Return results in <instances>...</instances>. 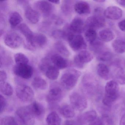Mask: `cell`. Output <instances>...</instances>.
Returning a JSON list of instances; mask_svg holds the SVG:
<instances>
[{
    "mask_svg": "<svg viewBox=\"0 0 125 125\" xmlns=\"http://www.w3.org/2000/svg\"><path fill=\"white\" fill-rule=\"evenodd\" d=\"M81 87L83 93L88 97H93L99 92L98 82L93 75L89 74L83 76Z\"/></svg>",
    "mask_w": 125,
    "mask_h": 125,
    "instance_id": "6da1fadb",
    "label": "cell"
},
{
    "mask_svg": "<svg viewBox=\"0 0 125 125\" xmlns=\"http://www.w3.org/2000/svg\"><path fill=\"white\" fill-rule=\"evenodd\" d=\"M81 75V72L76 69H68L61 76V85L64 89L71 90L76 86Z\"/></svg>",
    "mask_w": 125,
    "mask_h": 125,
    "instance_id": "7a4b0ae2",
    "label": "cell"
},
{
    "mask_svg": "<svg viewBox=\"0 0 125 125\" xmlns=\"http://www.w3.org/2000/svg\"><path fill=\"white\" fill-rule=\"evenodd\" d=\"M118 84L115 80L107 82L105 87V95L102 100L104 106L109 107L119 96Z\"/></svg>",
    "mask_w": 125,
    "mask_h": 125,
    "instance_id": "3957f363",
    "label": "cell"
},
{
    "mask_svg": "<svg viewBox=\"0 0 125 125\" xmlns=\"http://www.w3.org/2000/svg\"><path fill=\"white\" fill-rule=\"evenodd\" d=\"M16 120L20 125H33L35 117L29 105L21 107L16 112Z\"/></svg>",
    "mask_w": 125,
    "mask_h": 125,
    "instance_id": "277c9868",
    "label": "cell"
},
{
    "mask_svg": "<svg viewBox=\"0 0 125 125\" xmlns=\"http://www.w3.org/2000/svg\"><path fill=\"white\" fill-rule=\"evenodd\" d=\"M67 40L69 46L74 51L77 52L83 50L87 48V44L84 39L80 34H74L69 31Z\"/></svg>",
    "mask_w": 125,
    "mask_h": 125,
    "instance_id": "5b68a950",
    "label": "cell"
},
{
    "mask_svg": "<svg viewBox=\"0 0 125 125\" xmlns=\"http://www.w3.org/2000/svg\"><path fill=\"white\" fill-rule=\"evenodd\" d=\"M16 92L17 96L19 99L24 102L31 101L35 96L33 90L27 85H19L16 87Z\"/></svg>",
    "mask_w": 125,
    "mask_h": 125,
    "instance_id": "8992f818",
    "label": "cell"
},
{
    "mask_svg": "<svg viewBox=\"0 0 125 125\" xmlns=\"http://www.w3.org/2000/svg\"><path fill=\"white\" fill-rule=\"evenodd\" d=\"M70 103L74 109L83 111L87 106V102L84 96L78 92H73L69 96Z\"/></svg>",
    "mask_w": 125,
    "mask_h": 125,
    "instance_id": "52a82bcc",
    "label": "cell"
},
{
    "mask_svg": "<svg viewBox=\"0 0 125 125\" xmlns=\"http://www.w3.org/2000/svg\"><path fill=\"white\" fill-rule=\"evenodd\" d=\"M13 70L16 76L25 79H30L33 73V68L28 64H16L14 66Z\"/></svg>",
    "mask_w": 125,
    "mask_h": 125,
    "instance_id": "ba28073f",
    "label": "cell"
},
{
    "mask_svg": "<svg viewBox=\"0 0 125 125\" xmlns=\"http://www.w3.org/2000/svg\"><path fill=\"white\" fill-rule=\"evenodd\" d=\"M93 58V56L90 52L86 50H82L74 56V64L78 68L83 69L85 64L90 62Z\"/></svg>",
    "mask_w": 125,
    "mask_h": 125,
    "instance_id": "9c48e42d",
    "label": "cell"
},
{
    "mask_svg": "<svg viewBox=\"0 0 125 125\" xmlns=\"http://www.w3.org/2000/svg\"><path fill=\"white\" fill-rule=\"evenodd\" d=\"M5 45L11 49H16L21 46L23 43V39L20 35L16 32L8 33L4 38Z\"/></svg>",
    "mask_w": 125,
    "mask_h": 125,
    "instance_id": "30bf717a",
    "label": "cell"
},
{
    "mask_svg": "<svg viewBox=\"0 0 125 125\" xmlns=\"http://www.w3.org/2000/svg\"><path fill=\"white\" fill-rule=\"evenodd\" d=\"M105 24L104 18L100 14H96L88 18L85 25L87 29L95 30L103 27Z\"/></svg>",
    "mask_w": 125,
    "mask_h": 125,
    "instance_id": "8fae6325",
    "label": "cell"
},
{
    "mask_svg": "<svg viewBox=\"0 0 125 125\" xmlns=\"http://www.w3.org/2000/svg\"><path fill=\"white\" fill-rule=\"evenodd\" d=\"M35 10L44 17L49 16L53 11V7L49 1L40 0L35 3Z\"/></svg>",
    "mask_w": 125,
    "mask_h": 125,
    "instance_id": "7c38bea8",
    "label": "cell"
},
{
    "mask_svg": "<svg viewBox=\"0 0 125 125\" xmlns=\"http://www.w3.org/2000/svg\"><path fill=\"white\" fill-rule=\"evenodd\" d=\"M47 43V38L44 34L34 33L30 42L26 46L30 50L41 49L46 46Z\"/></svg>",
    "mask_w": 125,
    "mask_h": 125,
    "instance_id": "4fadbf2b",
    "label": "cell"
},
{
    "mask_svg": "<svg viewBox=\"0 0 125 125\" xmlns=\"http://www.w3.org/2000/svg\"><path fill=\"white\" fill-rule=\"evenodd\" d=\"M63 97L62 89L60 87H55L50 90L47 95V101L50 104H56L62 100Z\"/></svg>",
    "mask_w": 125,
    "mask_h": 125,
    "instance_id": "5bb4252c",
    "label": "cell"
},
{
    "mask_svg": "<svg viewBox=\"0 0 125 125\" xmlns=\"http://www.w3.org/2000/svg\"><path fill=\"white\" fill-rule=\"evenodd\" d=\"M97 118V114L94 110L85 112L79 115L77 118L78 125H84L86 124H90Z\"/></svg>",
    "mask_w": 125,
    "mask_h": 125,
    "instance_id": "9a60e30c",
    "label": "cell"
},
{
    "mask_svg": "<svg viewBox=\"0 0 125 125\" xmlns=\"http://www.w3.org/2000/svg\"><path fill=\"white\" fill-rule=\"evenodd\" d=\"M104 16L110 20H117L121 18L123 11L120 8L115 6L107 7L104 11Z\"/></svg>",
    "mask_w": 125,
    "mask_h": 125,
    "instance_id": "2e32d148",
    "label": "cell"
},
{
    "mask_svg": "<svg viewBox=\"0 0 125 125\" xmlns=\"http://www.w3.org/2000/svg\"><path fill=\"white\" fill-rule=\"evenodd\" d=\"M68 27L71 32L74 34H80L85 28V25L82 19L76 17L73 20Z\"/></svg>",
    "mask_w": 125,
    "mask_h": 125,
    "instance_id": "e0dca14e",
    "label": "cell"
},
{
    "mask_svg": "<svg viewBox=\"0 0 125 125\" xmlns=\"http://www.w3.org/2000/svg\"><path fill=\"white\" fill-rule=\"evenodd\" d=\"M24 14L25 18L31 24H36L40 20V14L39 13L29 5L25 6Z\"/></svg>",
    "mask_w": 125,
    "mask_h": 125,
    "instance_id": "ac0fdd59",
    "label": "cell"
},
{
    "mask_svg": "<svg viewBox=\"0 0 125 125\" xmlns=\"http://www.w3.org/2000/svg\"><path fill=\"white\" fill-rule=\"evenodd\" d=\"M29 106L35 118L38 119L43 118L45 113V109L42 104L35 101L29 105Z\"/></svg>",
    "mask_w": 125,
    "mask_h": 125,
    "instance_id": "d6986e66",
    "label": "cell"
},
{
    "mask_svg": "<svg viewBox=\"0 0 125 125\" xmlns=\"http://www.w3.org/2000/svg\"><path fill=\"white\" fill-rule=\"evenodd\" d=\"M51 62L59 69H63L68 66V61L63 56L58 54H54L50 57Z\"/></svg>",
    "mask_w": 125,
    "mask_h": 125,
    "instance_id": "ffe728a7",
    "label": "cell"
},
{
    "mask_svg": "<svg viewBox=\"0 0 125 125\" xmlns=\"http://www.w3.org/2000/svg\"><path fill=\"white\" fill-rule=\"evenodd\" d=\"M74 9L76 13L80 15H87L91 12L90 5L84 1L76 2L74 6Z\"/></svg>",
    "mask_w": 125,
    "mask_h": 125,
    "instance_id": "44dd1931",
    "label": "cell"
},
{
    "mask_svg": "<svg viewBox=\"0 0 125 125\" xmlns=\"http://www.w3.org/2000/svg\"><path fill=\"white\" fill-rule=\"evenodd\" d=\"M111 76L118 84H125V72L121 67L117 66L115 68L112 72Z\"/></svg>",
    "mask_w": 125,
    "mask_h": 125,
    "instance_id": "7402d4cb",
    "label": "cell"
},
{
    "mask_svg": "<svg viewBox=\"0 0 125 125\" xmlns=\"http://www.w3.org/2000/svg\"><path fill=\"white\" fill-rule=\"evenodd\" d=\"M18 28L26 39L27 42L26 47L27 46L30 44L34 33L33 32L29 27L25 23L20 24L18 27Z\"/></svg>",
    "mask_w": 125,
    "mask_h": 125,
    "instance_id": "603a6c76",
    "label": "cell"
},
{
    "mask_svg": "<svg viewBox=\"0 0 125 125\" xmlns=\"http://www.w3.org/2000/svg\"><path fill=\"white\" fill-rule=\"evenodd\" d=\"M97 73L98 76L103 79L109 80L111 76L110 71L107 66L103 63L98 64Z\"/></svg>",
    "mask_w": 125,
    "mask_h": 125,
    "instance_id": "cb8c5ba5",
    "label": "cell"
},
{
    "mask_svg": "<svg viewBox=\"0 0 125 125\" xmlns=\"http://www.w3.org/2000/svg\"><path fill=\"white\" fill-rule=\"evenodd\" d=\"M59 112L61 115L66 118H73L75 115L74 108L69 104H65L61 106L59 109Z\"/></svg>",
    "mask_w": 125,
    "mask_h": 125,
    "instance_id": "d4e9b609",
    "label": "cell"
},
{
    "mask_svg": "<svg viewBox=\"0 0 125 125\" xmlns=\"http://www.w3.org/2000/svg\"><path fill=\"white\" fill-rule=\"evenodd\" d=\"M22 20L23 19L21 15L17 11H13L11 13L9 18V24L13 27H15L19 25Z\"/></svg>",
    "mask_w": 125,
    "mask_h": 125,
    "instance_id": "484cf974",
    "label": "cell"
},
{
    "mask_svg": "<svg viewBox=\"0 0 125 125\" xmlns=\"http://www.w3.org/2000/svg\"><path fill=\"white\" fill-rule=\"evenodd\" d=\"M46 121L48 125H61V119L57 113L52 112L47 115Z\"/></svg>",
    "mask_w": 125,
    "mask_h": 125,
    "instance_id": "4316f807",
    "label": "cell"
},
{
    "mask_svg": "<svg viewBox=\"0 0 125 125\" xmlns=\"http://www.w3.org/2000/svg\"><path fill=\"white\" fill-rule=\"evenodd\" d=\"M46 76L51 80H55L60 74L59 69L54 65L50 66L45 72Z\"/></svg>",
    "mask_w": 125,
    "mask_h": 125,
    "instance_id": "83f0119b",
    "label": "cell"
},
{
    "mask_svg": "<svg viewBox=\"0 0 125 125\" xmlns=\"http://www.w3.org/2000/svg\"><path fill=\"white\" fill-rule=\"evenodd\" d=\"M100 39L104 42H109L112 41L115 36L113 31L109 29L102 30L99 33Z\"/></svg>",
    "mask_w": 125,
    "mask_h": 125,
    "instance_id": "f1b7e54d",
    "label": "cell"
},
{
    "mask_svg": "<svg viewBox=\"0 0 125 125\" xmlns=\"http://www.w3.org/2000/svg\"><path fill=\"white\" fill-rule=\"evenodd\" d=\"M32 85L35 89L41 90H46L47 86L46 80L39 77H36L33 79Z\"/></svg>",
    "mask_w": 125,
    "mask_h": 125,
    "instance_id": "f546056e",
    "label": "cell"
},
{
    "mask_svg": "<svg viewBox=\"0 0 125 125\" xmlns=\"http://www.w3.org/2000/svg\"><path fill=\"white\" fill-rule=\"evenodd\" d=\"M54 48L60 55L68 57L70 55V52L65 44L62 42L58 41L54 44Z\"/></svg>",
    "mask_w": 125,
    "mask_h": 125,
    "instance_id": "4dcf8cb0",
    "label": "cell"
},
{
    "mask_svg": "<svg viewBox=\"0 0 125 125\" xmlns=\"http://www.w3.org/2000/svg\"><path fill=\"white\" fill-rule=\"evenodd\" d=\"M112 46L114 51L118 54L125 52V42L121 39H115L113 42Z\"/></svg>",
    "mask_w": 125,
    "mask_h": 125,
    "instance_id": "1f68e13d",
    "label": "cell"
},
{
    "mask_svg": "<svg viewBox=\"0 0 125 125\" xmlns=\"http://www.w3.org/2000/svg\"><path fill=\"white\" fill-rule=\"evenodd\" d=\"M0 92L3 95L7 96H11L13 93V89L11 85L7 82H0Z\"/></svg>",
    "mask_w": 125,
    "mask_h": 125,
    "instance_id": "d6a6232c",
    "label": "cell"
},
{
    "mask_svg": "<svg viewBox=\"0 0 125 125\" xmlns=\"http://www.w3.org/2000/svg\"><path fill=\"white\" fill-rule=\"evenodd\" d=\"M84 36L87 41L91 44L96 40L97 33L95 30L87 29L85 32Z\"/></svg>",
    "mask_w": 125,
    "mask_h": 125,
    "instance_id": "836d02e7",
    "label": "cell"
},
{
    "mask_svg": "<svg viewBox=\"0 0 125 125\" xmlns=\"http://www.w3.org/2000/svg\"><path fill=\"white\" fill-rule=\"evenodd\" d=\"M90 44L91 50L98 55L104 51V44L102 42L96 40Z\"/></svg>",
    "mask_w": 125,
    "mask_h": 125,
    "instance_id": "e575fe53",
    "label": "cell"
},
{
    "mask_svg": "<svg viewBox=\"0 0 125 125\" xmlns=\"http://www.w3.org/2000/svg\"><path fill=\"white\" fill-rule=\"evenodd\" d=\"M14 60L16 64H27L29 62L28 58L23 53L19 52L15 54Z\"/></svg>",
    "mask_w": 125,
    "mask_h": 125,
    "instance_id": "d590c367",
    "label": "cell"
},
{
    "mask_svg": "<svg viewBox=\"0 0 125 125\" xmlns=\"http://www.w3.org/2000/svg\"><path fill=\"white\" fill-rule=\"evenodd\" d=\"M97 58L99 61L104 62H109L112 59L113 55L112 53L108 51H103L98 55Z\"/></svg>",
    "mask_w": 125,
    "mask_h": 125,
    "instance_id": "8d00e7d4",
    "label": "cell"
},
{
    "mask_svg": "<svg viewBox=\"0 0 125 125\" xmlns=\"http://www.w3.org/2000/svg\"><path fill=\"white\" fill-rule=\"evenodd\" d=\"M16 119L11 116L4 117L0 120L1 125H20Z\"/></svg>",
    "mask_w": 125,
    "mask_h": 125,
    "instance_id": "74e56055",
    "label": "cell"
},
{
    "mask_svg": "<svg viewBox=\"0 0 125 125\" xmlns=\"http://www.w3.org/2000/svg\"><path fill=\"white\" fill-rule=\"evenodd\" d=\"M71 2L69 0H65L61 6L62 11L66 15H69L72 12V6L71 3Z\"/></svg>",
    "mask_w": 125,
    "mask_h": 125,
    "instance_id": "f35d334b",
    "label": "cell"
},
{
    "mask_svg": "<svg viewBox=\"0 0 125 125\" xmlns=\"http://www.w3.org/2000/svg\"><path fill=\"white\" fill-rule=\"evenodd\" d=\"M50 61H51V60L50 61L49 58H44L41 61L39 65V67L40 70L42 72H45L47 68L50 66L51 65V64H50Z\"/></svg>",
    "mask_w": 125,
    "mask_h": 125,
    "instance_id": "ab89813d",
    "label": "cell"
},
{
    "mask_svg": "<svg viewBox=\"0 0 125 125\" xmlns=\"http://www.w3.org/2000/svg\"><path fill=\"white\" fill-rule=\"evenodd\" d=\"M0 114H2L5 109L6 105V101L5 98L1 94L0 95Z\"/></svg>",
    "mask_w": 125,
    "mask_h": 125,
    "instance_id": "60d3db41",
    "label": "cell"
},
{
    "mask_svg": "<svg viewBox=\"0 0 125 125\" xmlns=\"http://www.w3.org/2000/svg\"><path fill=\"white\" fill-rule=\"evenodd\" d=\"M89 125H106L103 119L97 118L93 122L89 124Z\"/></svg>",
    "mask_w": 125,
    "mask_h": 125,
    "instance_id": "b9f144b4",
    "label": "cell"
},
{
    "mask_svg": "<svg viewBox=\"0 0 125 125\" xmlns=\"http://www.w3.org/2000/svg\"><path fill=\"white\" fill-rule=\"evenodd\" d=\"M7 78V73L6 72L3 70H1L0 72V82H5Z\"/></svg>",
    "mask_w": 125,
    "mask_h": 125,
    "instance_id": "7bdbcfd3",
    "label": "cell"
},
{
    "mask_svg": "<svg viewBox=\"0 0 125 125\" xmlns=\"http://www.w3.org/2000/svg\"><path fill=\"white\" fill-rule=\"evenodd\" d=\"M118 27L121 31L125 32V19L118 22Z\"/></svg>",
    "mask_w": 125,
    "mask_h": 125,
    "instance_id": "ee69618b",
    "label": "cell"
},
{
    "mask_svg": "<svg viewBox=\"0 0 125 125\" xmlns=\"http://www.w3.org/2000/svg\"><path fill=\"white\" fill-rule=\"evenodd\" d=\"M0 9L4 10L7 7V3L6 1H2L0 2Z\"/></svg>",
    "mask_w": 125,
    "mask_h": 125,
    "instance_id": "f6af8a7d",
    "label": "cell"
},
{
    "mask_svg": "<svg viewBox=\"0 0 125 125\" xmlns=\"http://www.w3.org/2000/svg\"><path fill=\"white\" fill-rule=\"evenodd\" d=\"M120 125H125V113L123 115L121 118Z\"/></svg>",
    "mask_w": 125,
    "mask_h": 125,
    "instance_id": "bcb514c9",
    "label": "cell"
},
{
    "mask_svg": "<svg viewBox=\"0 0 125 125\" xmlns=\"http://www.w3.org/2000/svg\"><path fill=\"white\" fill-rule=\"evenodd\" d=\"M120 5L123 6H125V0H118L116 1Z\"/></svg>",
    "mask_w": 125,
    "mask_h": 125,
    "instance_id": "7dc6e473",
    "label": "cell"
},
{
    "mask_svg": "<svg viewBox=\"0 0 125 125\" xmlns=\"http://www.w3.org/2000/svg\"><path fill=\"white\" fill-rule=\"evenodd\" d=\"M51 3H54L55 4H58L60 3V0H52V1H49Z\"/></svg>",
    "mask_w": 125,
    "mask_h": 125,
    "instance_id": "c3c4849f",
    "label": "cell"
},
{
    "mask_svg": "<svg viewBox=\"0 0 125 125\" xmlns=\"http://www.w3.org/2000/svg\"><path fill=\"white\" fill-rule=\"evenodd\" d=\"M64 125H73V124L70 121H67L65 123Z\"/></svg>",
    "mask_w": 125,
    "mask_h": 125,
    "instance_id": "681fc988",
    "label": "cell"
},
{
    "mask_svg": "<svg viewBox=\"0 0 125 125\" xmlns=\"http://www.w3.org/2000/svg\"><path fill=\"white\" fill-rule=\"evenodd\" d=\"M95 1L96 2H98L102 3L105 2V0H95Z\"/></svg>",
    "mask_w": 125,
    "mask_h": 125,
    "instance_id": "f907efd6",
    "label": "cell"
}]
</instances>
